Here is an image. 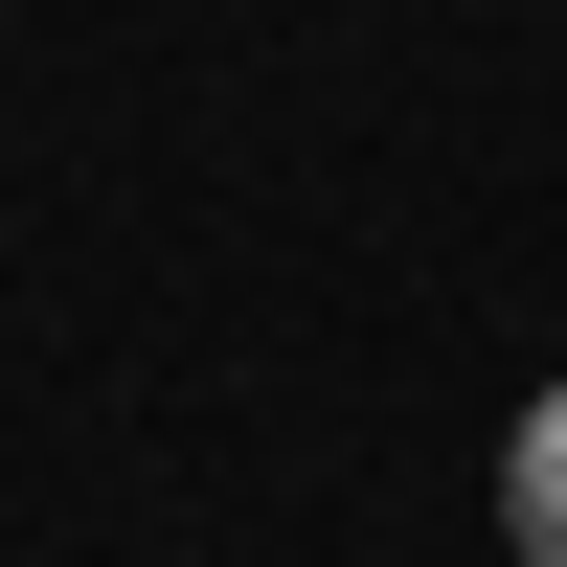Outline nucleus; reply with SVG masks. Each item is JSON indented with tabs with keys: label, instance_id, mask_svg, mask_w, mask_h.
Here are the masks:
<instances>
[{
	"label": "nucleus",
	"instance_id": "f257e3e1",
	"mask_svg": "<svg viewBox=\"0 0 567 567\" xmlns=\"http://www.w3.org/2000/svg\"><path fill=\"white\" fill-rule=\"evenodd\" d=\"M499 545H523V567H567V386L499 432Z\"/></svg>",
	"mask_w": 567,
	"mask_h": 567
}]
</instances>
